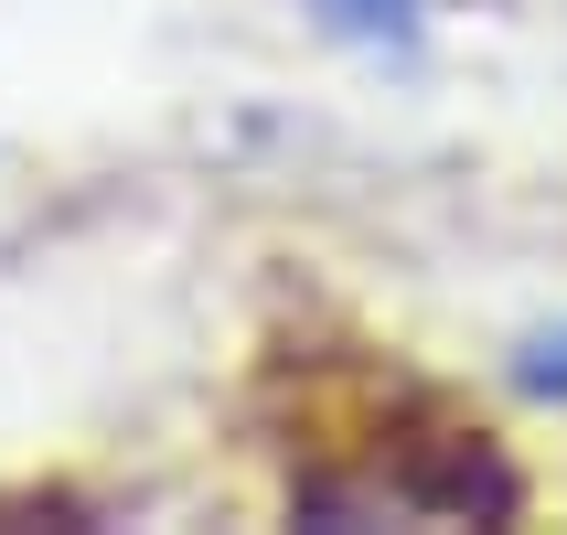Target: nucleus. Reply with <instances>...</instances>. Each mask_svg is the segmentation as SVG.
<instances>
[{
    "mask_svg": "<svg viewBox=\"0 0 567 535\" xmlns=\"http://www.w3.org/2000/svg\"><path fill=\"white\" fill-rule=\"evenodd\" d=\"M321 22L343 43H408L417 32V0H321Z\"/></svg>",
    "mask_w": 567,
    "mask_h": 535,
    "instance_id": "f257e3e1",
    "label": "nucleus"
},
{
    "mask_svg": "<svg viewBox=\"0 0 567 535\" xmlns=\"http://www.w3.org/2000/svg\"><path fill=\"white\" fill-rule=\"evenodd\" d=\"M525 385H536V397H567V332L525 343Z\"/></svg>",
    "mask_w": 567,
    "mask_h": 535,
    "instance_id": "f03ea898",
    "label": "nucleus"
}]
</instances>
